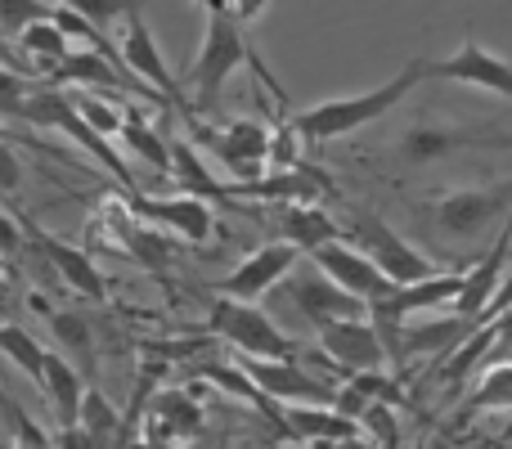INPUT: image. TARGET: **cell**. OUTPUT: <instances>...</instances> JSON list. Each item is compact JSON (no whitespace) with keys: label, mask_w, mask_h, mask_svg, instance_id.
I'll return each instance as SVG.
<instances>
[{"label":"cell","mask_w":512,"mask_h":449,"mask_svg":"<svg viewBox=\"0 0 512 449\" xmlns=\"http://www.w3.org/2000/svg\"><path fill=\"white\" fill-rule=\"evenodd\" d=\"M486 324H490V333H495V346H490L486 360H490V364L512 360V306H508V310H499V315H495V319H486Z\"/></svg>","instance_id":"obj_35"},{"label":"cell","mask_w":512,"mask_h":449,"mask_svg":"<svg viewBox=\"0 0 512 449\" xmlns=\"http://www.w3.org/2000/svg\"><path fill=\"white\" fill-rule=\"evenodd\" d=\"M346 387L351 391H360L369 405H387V409H396V405H405V387H400V378L391 369H364V373H351L346 378Z\"/></svg>","instance_id":"obj_28"},{"label":"cell","mask_w":512,"mask_h":449,"mask_svg":"<svg viewBox=\"0 0 512 449\" xmlns=\"http://www.w3.org/2000/svg\"><path fill=\"white\" fill-rule=\"evenodd\" d=\"M423 81H427V59H409L391 81H382V86L364 90V95L324 99V104H315V108H306V113L292 117V126H297V135H301L306 144L342 140V135H351V131H360V126L378 122V117L396 113V108L405 104V99L414 95L418 86H423Z\"/></svg>","instance_id":"obj_2"},{"label":"cell","mask_w":512,"mask_h":449,"mask_svg":"<svg viewBox=\"0 0 512 449\" xmlns=\"http://www.w3.org/2000/svg\"><path fill=\"white\" fill-rule=\"evenodd\" d=\"M198 432H203V409L194 405L189 391H158L153 396L149 441H189Z\"/></svg>","instance_id":"obj_19"},{"label":"cell","mask_w":512,"mask_h":449,"mask_svg":"<svg viewBox=\"0 0 512 449\" xmlns=\"http://www.w3.org/2000/svg\"><path fill=\"white\" fill-rule=\"evenodd\" d=\"M27 234L36 238V247H41V256L45 261H54V270L68 279V288H77L81 297H90V301H104L108 297V283H104V274H99V265L90 261L81 247H72V243H63V238H54V234H41L36 225H27Z\"/></svg>","instance_id":"obj_16"},{"label":"cell","mask_w":512,"mask_h":449,"mask_svg":"<svg viewBox=\"0 0 512 449\" xmlns=\"http://www.w3.org/2000/svg\"><path fill=\"white\" fill-rule=\"evenodd\" d=\"M54 441H59V449H113L108 441H99V436H90L81 423L59 427V432H54Z\"/></svg>","instance_id":"obj_37"},{"label":"cell","mask_w":512,"mask_h":449,"mask_svg":"<svg viewBox=\"0 0 512 449\" xmlns=\"http://www.w3.org/2000/svg\"><path fill=\"white\" fill-rule=\"evenodd\" d=\"M189 122V135L194 144H203L221 167H230L234 180H256L265 176V162H270V126L256 122V117H225L221 126H207L194 117Z\"/></svg>","instance_id":"obj_6"},{"label":"cell","mask_w":512,"mask_h":449,"mask_svg":"<svg viewBox=\"0 0 512 449\" xmlns=\"http://www.w3.org/2000/svg\"><path fill=\"white\" fill-rule=\"evenodd\" d=\"M283 436H292V441H315V445H337V441H355L360 423L328 405H283Z\"/></svg>","instance_id":"obj_17"},{"label":"cell","mask_w":512,"mask_h":449,"mask_svg":"<svg viewBox=\"0 0 512 449\" xmlns=\"http://www.w3.org/2000/svg\"><path fill=\"white\" fill-rule=\"evenodd\" d=\"M77 423L86 427L90 436H99V441L117 445V436H122V414H117L113 405H108V396L99 387H86V396H81V414Z\"/></svg>","instance_id":"obj_27"},{"label":"cell","mask_w":512,"mask_h":449,"mask_svg":"<svg viewBox=\"0 0 512 449\" xmlns=\"http://www.w3.org/2000/svg\"><path fill=\"white\" fill-rule=\"evenodd\" d=\"M279 297H288V306L297 310V315L306 319L315 333H319V328H328V324H337V319H360V315H369V310H364V301L351 297V292H342L324 270H301V274H292V279L279 288Z\"/></svg>","instance_id":"obj_8"},{"label":"cell","mask_w":512,"mask_h":449,"mask_svg":"<svg viewBox=\"0 0 512 449\" xmlns=\"http://www.w3.org/2000/svg\"><path fill=\"white\" fill-rule=\"evenodd\" d=\"M41 396H45V405L54 409L59 427H72V423H77V414H81V396H86V382H81V373L72 369V360H63V355L45 351Z\"/></svg>","instance_id":"obj_20"},{"label":"cell","mask_w":512,"mask_h":449,"mask_svg":"<svg viewBox=\"0 0 512 449\" xmlns=\"http://www.w3.org/2000/svg\"><path fill=\"white\" fill-rule=\"evenodd\" d=\"M333 189V180L324 171H315L310 162H301L297 171H265L256 180H234L225 185V194L234 198H265V203H319Z\"/></svg>","instance_id":"obj_15"},{"label":"cell","mask_w":512,"mask_h":449,"mask_svg":"<svg viewBox=\"0 0 512 449\" xmlns=\"http://www.w3.org/2000/svg\"><path fill=\"white\" fill-rule=\"evenodd\" d=\"M0 355H5L14 369H23L27 378H32V387L41 391V378H45V346L36 342L27 328L0 324Z\"/></svg>","instance_id":"obj_25"},{"label":"cell","mask_w":512,"mask_h":449,"mask_svg":"<svg viewBox=\"0 0 512 449\" xmlns=\"http://www.w3.org/2000/svg\"><path fill=\"white\" fill-rule=\"evenodd\" d=\"M189 5H203V9H221V5H230V0H189Z\"/></svg>","instance_id":"obj_41"},{"label":"cell","mask_w":512,"mask_h":449,"mask_svg":"<svg viewBox=\"0 0 512 449\" xmlns=\"http://www.w3.org/2000/svg\"><path fill=\"white\" fill-rule=\"evenodd\" d=\"M72 104H77V113L86 117V122L95 126L104 140H108V135H122V122H126V117L117 113L113 104H104V99H95V95H81V99H72Z\"/></svg>","instance_id":"obj_33"},{"label":"cell","mask_w":512,"mask_h":449,"mask_svg":"<svg viewBox=\"0 0 512 449\" xmlns=\"http://www.w3.org/2000/svg\"><path fill=\"white\" fill-rule=\"evenodd\" d=\"M346 243H355L373 265L382 270V279L396 283V288H409L418 279H432L436 261L427 252H418L409 238H400L396 229L382 221L378 212H351V229H346Z\"/></svg>","instance_id":"obj_5"},{"label":"cell","mask_w":512,"mask_h":449,"mask_svg":"<svg viewBox=\"0 0 512 449\" xmlns=\"http://www.w3.org/2000/svg\"><path fill=\"white\" fill-rule=\"evenodd\" d=\"M59 5L72 9V14H81V18H90L99 32H108L117 18H126L131 9H140V0H59Z\"/></svg>","instance_id":"obj_32"},{"label":"cell","mask_w":512,"mask_h":449,"mask_svg":"<svg viewBox=\"0 0 512 449\" xmlns=\"http://www.w3.org/2000/svg\"><path fill=\"white\" fill-rule=\"evenodd\" d=\"M468 149H512V135L495 131V126H459V122H450V117L423 113L396 140V158L405 162V167H432V162H445Z\"/></svg>","instance_id":"obj_4"},{"label":"cell","mask_w":512,"mask_h":449,"mask_svg":"<svg viewBox=\"0 0 512 449\" xmlns=\"http://www.w3.org/2000/svg\"><path fill=\"white\" fill-rule=\"evenodd\" d=\"M297 247L292 243H265L248 252L239 265H234L225 279L212 283V292H221V297H234V301H256L265 297V292H274L283 279L292 274V265H297Z\"/></svg>","instance_id":"obj_11"},{"label":"cell","mask_w":512,"mask_h":449,"mask_svg":"<svg viewBox=\"0 0 512 449\" xmlns=\"http://www.w3.org/2000/svg\"><path fill=\"white\" fill-rule=\"evenodd\" d=\"M117 50H122V63L135 81H144L149 90H158L176 113L194 117V104H189V95L180 90L176 72L167 68V59H162V50H158V41H153V32H149V23H144L140 9L126 14V32H122V45H117Z\"/></svg>","instance_id":"obj_7"},{"label":"cell","mask_w":512,"mask_h":449,"mask_svg":"<svg viewBox=\"0 0 512 449\" xmlns=\"http://www.w3.org/2000/svg\"><path fill=\"white\" fill-rule=\"evenodd\" d=\"M41 18H50V5L41 0H0V41H18Z\"/></svg>","instance_id":"obj_31"},{"label":"cell","mask_w":512,"mask_h":449,"mask_svg":"<svg viewBox=\"0 0 512 449\" xmlns=\"http://www.w3.org/2000/svg\"><path fill=\"white\" fill-rule=\"evenodd\" d=\"M18 189H23V162H18V153L9 144H0V194L14 198Z\"/></svg>","instance_id":"obj_36"},{"label":"cell","mask_w":512,"mask_h":449,"mask_svg":"<svg viewBox=\"0 0 512 449\" xmlns=\"http://www.w3.org/2000/svg\"><path fill=\"white\" fill-rule=\"evenodd\" d=\"M239 68H252L256 81H265V90L274 95V104H288V90L274 81V72L265 68V59L252 50L248 32H243V23L234 18L230 5L221 9H207V36H203V50H198L194 68H189V86H194V113H216V104H221V90L225 81L234 77Z\"/></svg>","instance_id":"obj_1"},{"label":"cell","mask_w":512,"mask_h":449,"mask_svg":"<svg viewBox=\"0 0 512 449\" xmlns=\"http://www.w3.org/2000/svg\"><path fill=\"white\" fill-rule=\"evenodd\" d=\"M230 9H234V18H239V23H256V18L270 9V0H230Z\"/></svg>","instance_id":"obj_40"},{"label":"cell","mask_w":512,"mask_h":449,"mask_svg":"<svg viewBox=\"0 0 512 449\" xmlns=\"http://www.w3.org/2000/svg\"><path fill=\"white\" fill-rule=\"evenodd\" d=\"M310 261H315V270H324L342 292L360 297V301H364V310H369V301L387 297V292L396 288V283L382 279L378 265H373L355 243H346V238H333V243L315 247V252H310Z\"/></svg>","instance_id":"obj_13"},{"label":"cell","mask_w":512,"mask_h":449,"mask_svg":"<svg viewBox=\"0 0 512 449\" xmlns=\"http://www.w3.org/2000/svg\"><path fill=\"white\" fill-rule=\"evenodd\" d=\"M477 319H463V315H436L423 319V324H405L400 328V351L405 355H450L463 337L472 333Z\"/></svg>","instance_id":"obj_21"},{"label":"cell","mask_w":512,"mask_h":449,"mask_svg":"<svg viewBox=\"0 0 512 449\" xmlns=\"http://www.w3.org/2000/svg\"><path fill=\"white\" fill-rule=\"evenodd\" d=\"M167 149H171V180H176V189H189L194 198H212V203H230L225 185L203 167V153H198L194 144L171 140Z\"/></svg>","instance_id":"obj_22"},{"label":"cell","mask_w":512,"mask_h":449,"mask_svg":"<svg viewBox=\"0 0 512 449\" xmlns=\"http://www.w3.org/2000/svg\"><path fill=\"white\" fill-rule=\"evenodd\" d=\"M14 45H18V54H23V59L32 63V68L41 72L45 81H50L54 72L63 68V59H68V54H72V50H68L72 41H68V36L59 32V27L50 23V18H41V23H32V27H27L23 36H18Z\"/></svg>","instance_id":"obj_23"},{"label":"cell","mask_w":512,"mask_h":449,"mask_svg":"<svg viewBox=\"0 0 512 449\" xmlns=\"http://www.w3.org/2000/svg\"><path fill=\"white\" fill-rule=\"evenodd\" d=\"M427 81H459V86H477L499 99H512V63L472 36H463V45L450 59H427Z\"/></svg>","instance_id":"obj_10"},{"label":"cell","mask_w":512,"mask_h":449,"mask_svg":"<svg viewBox=\"0 0 512 449\" xmlns=\"http://www.w3.org/2000/svg\"><path fill=\"white\" fill-rule=\"evenodd\" d=\"M319 351L333 364H342V373H364V369H391V355L382 346V333L369 315L360 319H337V324L319 328Z\"/></svg>","instance_id":"obj_12"},{"label":"cell","mask_w":512,"mask_h":449,"mask_svg":"<svg viewBox=\"0 0 512 449\" xmlns=\"http://www.w3.org/2000/svg\"><path fill=\"white\" fill-rule=\"evenodd\" d=\"M14 449H32V445H14Z\"/></svg>","instance_id":"obj_42"},{"label":"cell","mask_w":512,"mask_h":449,"mask_svg":"<svg viewBox=\"0 0 512 449\" xmlns=\"http://www.w3.org/2000/svg\"><path fill=\"white\" fill-rule=\"evenodd\" d=\"M207 333L221 337L225 346H234L248 360H301V346L252 301L216 297L212 310H207Z\"/></svg>","instance_id":"obj_3"},{"label":"cell","mask_w":512,"mask_h":449,"mask_svg":"<svg viewBox=\"0 0 512 449\" xmlns=\"http://www.w3.org/2000/svg\"><path fill=\"white\" fill-rule=\"evenodd\" d=\"M472 409H512V360L490 364V373L472 391Z\"/></svg>","instance_id":"obj_30"},{"label":"cell","mask_w":512,"mask_h":449,"mask_svg":"<svg viewBox=\"0 0 512 449\" xmlns=\"http://www.w3.org/2000/svg\"><path fill=\"white\" fill-rule=\"evenodd\" d=\"M131 212L144 216V221L158 225V229H171L176 238H185V243H194V247H203L207 238L216 234L212 203H207V198H194V194H176V198L131 194Z\"/></svg>","instance_id":"obj_14"},{"label":"cell","mask_w":512,"mask_h":449,"mask_svg":"<svg viewBox=\"0 0 512 449\" xmlns=\"http://www.w3.org/2000/svg\"><path fill=\"white\" fill-rule=\"evenodd\" d=\"M122 140H126V149H131L135 158H144L153 171L171 176V149H167V140H162V135L153 131V126L144 122L140 113H126V122H122Z\"/></svg>","instance_id":"obj_26"},{"label":"cell","mask_w":512,"mask_h":449,"mask_svg":"<svg viewBox=\"0 0 512 449\" xmlns=\"http://www.w3.org/2000/svg\"><path fill=\"white\" fill-rule=\"evenodd\" d=\"M27 90H32V81H23L14 68H0V117H18Z\"/></svg>","instance_id":"obj_34"},{"label":"cell","mask_w":512,"mask_h":449,"mask_svg":"<svg viewBox=\"0 0 512 449\" xmlns=\"http://www.w3.org/2000/svg\"><path fill=\"white\" fill-rule=\"evenodd\" d=\"M117 229H122V238H126V247H131V256H140L149 270H162V265L171 261V243L158 234V229L135 225V221H122Z\"/></svg>","instance_id":"obj_29"},{"label":"cell","mask_w":512,"mask_h":449,"mask_svg":"<svg viewBox=\"0 0 512 449\" xmlns=\"http://www.w3.org/2000/svg\"><path fill=\"white\" fill-rule=\"evenodd\" d=\"M50 328H54V337H59V346L68 351L63 360H72L77 373H95V333H90L86 319L68 315V310H54Z\"/></svg>","instance_id":"obj_24"},{"label":"cell","mask_w":512,"mask_h":449,"mask_svg":"<svg viewBox=\"0 0 512 449\" xmlns=\"http://www.w3.org/2000/svg\"><path fill=\"white\" fill-rule=\"evenodd\" d=\"M274 225H279V243H292L306 256L315 252V247L333 243V238H346V229L337 225L328 212H319L315 203H279Z\"/></svg>","instance_id":"obj_18"},{"label":"cell","mask_w":512,"mask_h":449,"mask_svg":"<svg viewBox=\"0 0 512 449\" xmlns=\"http://www.w3.org/2000/svg\"><path fill=\"white\" fill-rule=\"evenodd\" d=\"M512 306V270L504 274V279H499V288L490 292V301L486 306H481V315H477V324H486V319H495L499 310H508Z\"/></svg>","instance_id":"obj_38"},{"label":"cell","mask_w":512,"mask_h":449,"mask_svg":"<svg viewBox=\"0 0 512 449\" xmlns=\"http://www.w3.org/2000/svg\"><path fill=\"white\" fill-rule=\"evenodd\" d=\"M239 369L256 382V391L283 405H333L337 382H324L301 360H248L239 355Z\"/></svg>","instance_id":"obj_9"},{"label":"cell","mask_w":512,"mask_h":449,"mask_svg":"<svg viewBox=\"0 0 512 449\" xmlns=\"http://www.w3.org/2000/svg\"><path fill=\"white\" fill-rule=\"evenodd\" d=\"M18 252H23V229L0 212V256H5V261H14Z\"/></svg>","instance_id":"obj_39"}]
</instances>
